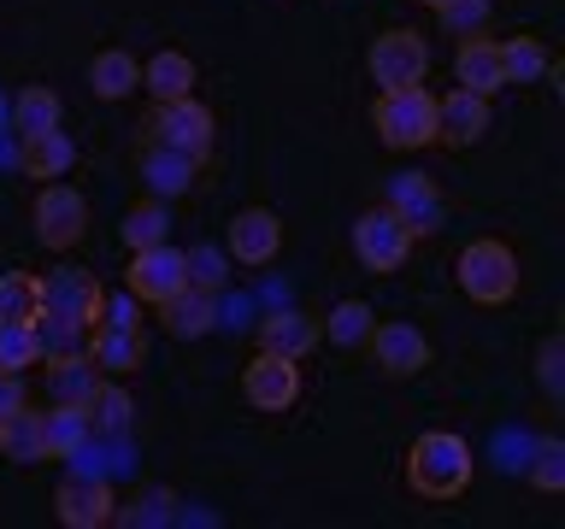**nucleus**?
<instances>
[{
    "instance_id": "17",
    "label": "nucleus",
    "mask_w": 565,
    "mask_h": 529,
    "mask_svg": "<svg viewBox=\"0 0 565 529\" xmlns=\"http://www.w3.org/2000/svg\"><path fill=\"white\" fill-rule=\"evenodd\" d=\"M159 317H166V330L177 342H201V335L218 330V300H212V289H201V282H183L171 300H159Z\"/></svg>"
},
{
    "instance_id": "27",
    "label": "nucleus",
    "mask_w": 565,
    "mask_h": 529,
    "mask_svg": "<svg viewBox=\"0 0 565 529\" xmlns=\"http://www.w3.org/2000/svg\"><path fill=\"white\" fill-rule=\"evenodd\" d=\"M30 330H35V359H71V353H88V330L71 324V317H60V312H35Z\"/></svg>"
},
{
    "instance_id": "19",
    "label": "nucleus",
    "mask_w": 565,
    "mask_h": 529,
    "mask_svg": "<svg viewBox=\"0 0 565 529\" xmlns=\"http://www.w3.org/2000/svg\"><path fill=\"white\" fill-rule=\"evenodd\" d=\"M194 171H201V159H189L183 148H166V141H153L148 159H141V176H148V194L159 201H177V194H189Z\"/></svg>"
},
{
    "instance_id": "3",
    "label": "nucleus",
    "mask_w": 565,
    "mask_h": 529,
    "mask_svg": "<svg viewBox=\"0 0 565 529\" xmlns=\"http://www.w3.org/2000/svg\"><path fill=\"white\" fill-rule=\"evenodd\" d=\"M454 271H459V289H466L477 306H507V300L519 294V253H512L507 241H494V236L459 247Z\"/></svg>"
},
{
    "instance_id": "12",
    "label": "nucleus",
    "mask_w": 565,
    "mask_h": 529,
    "mask_svg": "<svg viewBox=\"0 0 565 529\" xmlns=\"http://www.w3.org/2000/svg\"><path fill=\"white\" fill-rule=\"evenodd\" d=\"M277 247H282V218L271 206H242L230 218V236H224L230 264H271Z\"/></svg>"
},
{
    "instance_id": "9",
    "label": "nucleus",
    "mask_w": 565,
    "mask_h": 529,
    "mask_svg": "<svg viewBox=\"0 0 565 529\" xmlns=\"http://www.w3.org/2000/svg\"><path fill=\"white\" fill-rule=\"evenodd\" d=\"M30 218H35V241L53 247V253H65V247H77L83 229H88V201L71 183H42Z\"/></svg>"
},
{
    "instance_id": "26",
    "label": "nucleus",
    "mask_w": 565,
    "mask_h": 529,
    "mask_svg": "<svg viewBox=\"0 0 565 529\" xmlns=\"http://www.w3.org/2000/svg\"><path fill=\"white\" fill-rule=\"evenodd\" d=\"M141 88H148L153 100H183V95H194V60H189V53H177V47L153 53L148 71H141Z\"/></svg>"
},
{
    "instance_id": "36",
    "label": "nucleus",
    "mask_w": 565,
    "mask_h": 529,
    "mask_svg": "<svg viewBox=\"0 0 565 529\" xmlns=\"http://www.w3.org/2000/svg\"><path fill=\"white\" fill-rule=\"evenodd\" d=\"M530 483L542 494H559L565 488V441H536V458H530Z\"/></svg>"
},
{
    "instance_id": "39",
    "label": "nucleus",
    "mask_w": 565,
    "mask_h": 529,
    "mask_svg": "<svg viewBox=\"0 0 565 529\" xmlns=\"http://www.w3.org/2000/svg\"><path fill=\"white\" fill-rule=\"evenodd\" d=\"M224 277H230V253H224V247H189V282L218 289Z\"/></svg>"
},
{
    "instance_id": "38",
    "label": "nucleus",
    "mask_w": 565,
    "mask_h": 529,
    "mask_svg": "<svg viewBox=\"0 0 565 529\" xmlns=\"http://www.w3.org/2000/svg\"><path fill=\"white\" fill-rule=\"evenodd\" d=\"M536 382H542V395H565V342L559 335H547L542 353H536Z\"/></svg>"
},
{
    "instance_id": "15",
    "label": "nucleus",
    "mask_w": 565,
    "mask_h": 529,
    "mask_svg": "<svg viewBox=\"0 0 565 529\" xmlns=\"http://www.w3.org/2000/svg\"><path fill=\"white\" fill-rule=\"evenodd\" d=\"M88 359L106 377H130V370L148 365V335H141V324H95L88 330Z\"/></svg>"
},
{
    "instance_id": "35",
    "label": "nucleus",
    "mask_w": 565,
    "mask_h": 529,
    "mask_svg": "<svg viewBox=\"0 0 565 529\" xmlns=\"http://www.w3.org/2000/svg\"><path fill=\"white\" fill-rule=\"evenodd\" d=\"M177 511H171V488H148L141 500H130V506H118L113 511V523H130V529H141V523H171Z\"/></svg>"
},
{
    "instance_id": "23",
    "label": "nucleus",
    "mask_w": 565,
    "mask_h": 529,
    "mask_svg": "<svg viewBox=\"0 0 565 529\" xmlns=\"http://www.w3.org/2000/svg\"><path fill=\"white\" fill-rule=\"evenodd\" d=\"M100 388V365L88 353H71V359H47V395L60 406H88Z\"/></svg>"
},
{
    "instance_id": "28",
    "label": "nucleus",
    "mask_w": 565,
    "mask_h": 529,
    "mask_svg": "<svg viewBox=\"0 0 565 529\" xmlns=\"http://www.w3.org/2000/svg\"><path fill=\"white\" fill-rule=\"evenodd\" d=\"M60 118H65V100L53 95L47 83H30L24 95L12 100V130H18V136H35V130H60Z\"/></svg>"
},
{
    "instance_id": "29",
    "label": "nucleus",
    "mask_w": 565,
    "mask_h": 529,
    "mask_svg": "<svg viewBox=\"0 0 565 529\" xmlns=\"http://www.w3.org/2000/svg\"><path fill=\"white\" fill-rule=\"evenodd\" d=\"M501 47V77L507 83H542L554 71V53H547L536 35H512V42H494Z\"/></svg>"
},
{
    "instance_id": "10",
    "label": "nucleus",
    "mask_w": 565,
    "mask_h": 529,
    "mask_svg": "<svg viewBox=\"0 0 565 529\" xmlns=\"http://www.w3.org/2000/svg\"><path fill=\"white\" fill-rule=\"evenodd\" d=\"M242 395L254 412H289L300 400V359H282V353H265L242 370Z\"/></svg>"
},
{
    "instance_id": "18",
    "label": "nucleus",
    "mask_w": 565,
    "mask_h": 529,
    "mask_svg": "<svg viewBox=\"0 0 565 529\" xmlns=\"http://www.w3.org/2000/svg\"><path fill=\"white\" fill-rule=\"evenodd\" d=\"M454 77H459V88H471V95H494V88H507V77H501V47H494L483 30H477V35H459V47H454Z\"/></svg>"
},
{
    "instance_id": "41",
    "label": "nucleus",
    "mask_w": 565,
    "mask_h": 529,
    "mask_svg": "<svg viewBox=\"0 0 565 529\" xmlns=\"http://www.w3.org/2000/svg\"><path fill=\"white\" fill-rule=\"evenodd\" d=\"M418 7H441V0H418Z\"/></svg>"
},
{
    "instance_id": "7",
    "label": "nucleus",
    "mask_w": 565,
    "mask_h": 529,
    "mask_svg": "<svg viewBox=\"0 0 565 529\" xmlns=\"http://www.w3.org/2000/svg\"><path fill=\"white\" fill-rule=\"evenodd\" d=\"M53 511H60L65 529H106V523H113V511H118V494H113L106 476L77 465L60 488H53Z\"/></svg>"
},
{
    "instance_id": "25",
    "label": "nucleus",
    "mask_w": 565,
    "mask_h": 529,
    "mask_svg": "<svg viewBox=\"0 0 565 529\" xmlns=\"http://www.w3.org/2000/svg\"><path fill=\"white\" fill-rule=\"evenodd\" d=\"M88 88H95L100 100H130L141 88V65L124 47H106V53H95V65H88Z\"/></svg>"
},
{
    "instance_id": "6",
    "label": "nucleus",
    "mask_w": 565,
    "mask_h": 529,
    "mask_svg": "<svg viewBox=\"0 0 565 529\" xmlns=\"http://www.w3.org/2000/svg\"><path fill=\"white\" fill-rule=\"evenodd\" d=\"M35 289H42V312H60V317H71V324H83V330H95L100 312H106L100 277L95 271H77V264L35 277Z\"/></svg>"
},
{
    "instance_id": "14",
    "label": "nucleus",
    "mask_w": 565,
    "mask_h": 529,
    "mask_svg": "<svg viewBox=\"0 0 565 529\" xmlns=\"http://www.w3.org/2000/svg\"><path fill=\"white\" fill-rule=\"evenodd\" d=\"M395 218L413 229V236H430V229H441V188L430 183V176H418V171H401L395 183H388V201H383Z\"/></svg>"
},
{
    "instance_id": "22",
    "label": "nucleus",
    "mask_w": 565,
    "mask_h": 529,
    "mask_svg": "<svg viewBox=\"0 0 565 529\" xmlns=\"http://www.w3.org/2000/svg\"><path fill=\"white\" fill-rule=\"evenodd\" d=\"M0 458H12V465H42V458H47V423H42V412L18 406V412L0 423Z\"/></svg>"
},
{
    "instance_id": "30",
    "label": "nucleus",
    "mask_w": 565,
    "mask_h": 529,
    "mask_svg": "<svg viewBox=\"0 0 565 529\" xmlns=\"http://www.w3.org/2000/svg\"><path fill=\"white\" fill-rule=\"evenodd\" d=\"M118 236H124V247H130V253H136V247H153V241H166V236H171L166 201L153 194V201L130 206V212H124V224H118Z\"/></svg>"
},
{
    "instance_id": "37",
    "label": "nucleus",
    "mask_w": 565,
    "mask_h": 529,
    "mask_svg": "<svg viewBox=\"0 0 565 529\" xmlns=\"http://www.w3.org/2000/svg\"><path fill=\"white\" fill-rule=\"evenodd\" d=\"M441 30H454V35H477L489 24V0H441Z\"/></svg>"
},
{
    "instance_id": "32",
    "label": "nucleus",
    "mask_w": 565,
    "mask_h": 529,
    "mask_svg": "<svg viewBox=\"0 0 565 529\" xmlns=\"http://www.w3.org/2000/svg\"><path fill=\"white\" fill-rule=\"evenodd\" d=\"M35 312H42V289H35V277H24V271H7V277H0V317L30 324Z\"/></svg>"
},
{
    "instance_id": "5",
    "label": "nucleus",
    "mask_w": 565,
    "mask_h": 529,
    "mask_svg": "<svg viewBox=\"0 0 565 529\" xmlns=\"http://www.w3.org/2000/svg\"><path fill=\"white\" fill-rule=\"evenodd\" d=\"M371 65V83L377 88H406V83H424L430 77V42L418 30H383L365 53Z\"/></svg>"
},
{
    "instance_id": "8",
    "label": "nucleus",
    "mask_w": 565,
    "mask_h": 529,
    "mask_svg": "<svg viewBox=\"0 0 565 529\" xmlns=\"http://www.w3.org/2000/svg\"><path fill=\"white\" fill-rule=\"evenodd\" d=\"M183 282H189V253H183V247H171V241L136 247V253H130V271H124V289H130L136 300H148V306L171 300Z\"/></svg>"
},
{
    "instance_id": "33",
    "label": "nucleus",
    "mask_w": 565,
    "mask_h": 529,
    "mask_svg": "<svg viewBox=\"0 0 565 529\" xmlns=\"http://www.w3.org/2000/svg\"><path fill=\"white\" fill-rule=\"evenodd\" d=\"M371 306L365 300H342V306L330 312V347H365V335H371Z\"/></svg>"
},
{
    "instance_id": "2",
    "label": "nucleus",
    "mask_w": 565,
    "mask_h": 529,
    "mask_svg": "<svg viewBox=\"0 0 565 529\" xmlns=\"http://www.w3.org/2000/svg\"><path fill=\"white\" fill-rule=\"evenodd\" d=\"M371 123H377L383 148H395V153L430 148V141H436V95H430L424 83L383 88V95H377V112H371Z\"/></svg>"
},
{
    "instance_id": "16",
    "label": "nucleus",
    "mask_w": 565,
    "mask_h": 529,
    "mask_svg": "<svg viewBox=\"0 0 565 529\" xmlns=\"http://www.w3.org/2000/svg\"><path fill=\"white\" fill-rule=\"evenodd\" d=\"M489 130V95H471V88H454V95L436 100V141L448 148H471Z\"/></svg>"
},
{
    "instance_id": "4",
    "label": "nucleus",
    "mask_w": 565,
    "mask_h": 529,
    "mask_svg": "<svg viewBox=\"0 0 565 529\" xmlns=\"http://www.w3.org/2000/svg\"><path fill=\"white\" fill-rule=\"evenodd\" d=\"M406 253H413V229H406L388 206H371V212L353 218V259H360L365 271L388 277V271L406 264Z\"/></svg>"
},
{
    "instance_id": "31",
    "label": "nucleus",
    "mask_w": 565,
    "mask_h": 529,
    "mask_svg": "<svg viewBox=\"0 0 565 529\" xmlns=\"http://www.w3.org/2000/svg\"><path fill=\"white\" fill-rule=\"evenodd\" d=\"M88 418H95V435H130L136 400L124 395L118 382H100V388H95V400H88Z\"/></svg>"
},
{
    "instance_id": "34",
    "label": "nucleus",
    "mask_w": 565,
    "mask_h": 529,
    "mask_svg": "<svg viewBox=\"0 0 565 529\" xmlns=\"http://www.w3.org/2000/svg\"><path fill=\"white\" fill-rule=\"evenodd\" d=\"M24 365H42L35 359V330L18 324V317H0V370H18V377H24Z\"/></svg>"
},
{
    "instance_id": "11",
    "label": "nucleus",
    "mask_w": 565,
    "mask_h": 529,
    "mask_svg": "<svg viewBox=\"0 0 565 529\" xmlns=\"http://www.w3.org/2000/svg\"><path fill=\"white\" fill-rule=\"evenodd\" d=\"M212 136H218V123H212V112L194 95L183 100H159L153 112V141H166V148H183L189 159H206L212 153Z\"/></svg>"
},
{
    "instance_id": "13",
    "label": "nucleus",
    "mask_w": 565,
    "mask_h": 529,
    "mask_svg": "<svg viewBox=\"0 0 565 529\" xmlns=\"http://www.w3.org/2000/svg\"><path fill=\"white\" fill-rule=\"evenodd\" d=\"M365 342H371V359H377L383 377H418L430 365V342L413 324H371Z\"/></svg>"
},
{
    "instance_id": "1",
    "label": "nucleus",
    "mask_w": 565,
    "mask_h": 529,
    "mask_svg": "<svg viewBox=\"0 0 565 529\" xmlns=\"http://www.w3.org/2000/svg\"><path fill=\"white\" fill-rule=\"evenodd\" d=\"M406 488L418 500H459L471 488V447L454 430H424L406 447Z\"/></svg>"
},
{
    "instance_id": "21",
    "label": "nucleus",
    "mask_w": 565,
    "mask_h": 529,
    "mask_svg": "<svg viewBox=\"0 0 565 529\" xmlns=\"http://www.w3.org/2000/svg\"><path fill=\"white\" fill-rule=\"evenodd\" d=\"M259 347L265 353H282V359H307V353L318 347V324H312L307 312L282 306V312H271L259 324Z\"/></svg>"
},
{
    "instance_id": "40",
    "label": "nucleus",
    "mask_w": 565,
    "mask_h": 529,
    "mask_svg": "<svg viewBox=\"0 0 565 529\" xmlns=\"http://www.w3.org/2000/svg\"><path fill=\"white\" fill-rule=\"evenodd\" d=\"M18 406H24V377H18V370H0V423H7Z\"/></svg>"
},
{
    "instance_id": "24",
    "label": "nucleus",
    "mask_w": 565,
    "mask_h": 529,
    "mask_svg": "<svg viewBox=\"0 0 565 529\" xmlns=\"http://www.w3.org/2000/svg\"><path fill=\"white\" fill-rule=\"evenodd\" d=\"M42 423H47V458H77L88 441H95L88 406H60L53 400V412H42Z\"/></svg>"
},
{
    "instance_id": "20",
    "label": "nucleus",
    "mask_w": 565,
    "mask_h": 529,
    "mask_svg": "<svg viewBox=\"0 0 565 529\" xmlns=\"http://www.w3.org/2000/svg\"><path fill=\"white\" fill-rule=\"evenodd\" d=\"M18 165H24V176H65L71 165H77V148H71L65 130H35V136H18Z\"/></svg>"
}]
</instances>
